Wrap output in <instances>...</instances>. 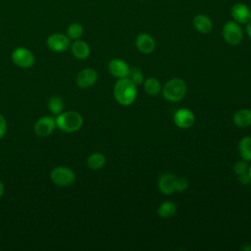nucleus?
<instances>
[{"mask_svg": "<svg viewBox=\"0 0 251 251\" xmlns=\"http://www.w3.org/2000/svg\"><path fill=\"white\" fill-rule=\"evenodd\" d=\"M137 96L136 85L128 78H119L114 86V97L122 106L131 105Z\"/></svg>", "mask_w": 251, "mask_h": 251, "instance_id": "obj_1", "label": "nucleus"}, {"mask_svg": "<svg viewBox=\"0 0 251 251\" xmlns=\"http://www.w3.org/2000/svg\"><path fill=\"white\" fill-rule=\"evenodd\" d=\"M56 126L64 132L73 133L77 131L83 124L82 116L75 111L62 112L55 118Z\"/></svg>", "mask_w": 251, "mask_h": 251, "instance_id": "obj_2", "label": "nucleus"}, {"mask_svg": "<svg viewBox=\"0 0 251 251\" xmlns=\"http://www.w3.org/2000/svg\"><path fill=\"white\" fill-rule=\"evenodd\" d=\"M186 90L187 86L184 80L179 77H174L165 83L162 88V94L169 102H178L183 99Z\"/></svg>", "mask_w": 251, "mask_h": 251, "instance_id": "obj_3", "label": "nucleus"}, {"mask_svg": "<svg viewBox=\"0 0 251 251\" xmlns=\"http://www.w3.org/2000/svg\"><path fill=\"white\" fill-rule=\"evenodd\" d=\"M225 41L232 46L238 45L243 39V31L240 25L234 21L226 22L222 29Z\"/></svg>", "mask_w": 251, "mask_h": 251, "instance_id": "obj_4", "label": "nucleus"}, {"mask_svg": "<svg viewBox=\"0 0 251 251\" xmlns=\"http://www.w3.org/2000/svg\"><path fill=\"white\" fill-rule=\"evenodd\" d=\"M50 178L58 186H69L75 181V175L70 168L59 166L51 171Z\"/></svg>", "mask_w": 251, "mask_h": 251, "instance_id": "obj_5", "label": "nucleus"}, {"mask_svg": "<svg viewBox=\"0 0 251 251\" xmlns=\"http://www.w3.org/2000/svg\"><path fill=\"white\" fill-rule=\"evenodd\" d=\"M12 62L19 68L27 69L33 66L34 56L30 50L25 47L16 48L11 56Z\"/></svg>", "mask_w": 251, "mask_h": 251, "instance_id": "obj_6", "label": "nucleus"}, {"mask_svg": "<svg viewBox=\"0 0 251 251\" xmlns=\"http://www.w3.org/2000/svg\"><path fill=\"white\" fill-rule=\"evenodd\" d=\"M46 44L54 52H65L71 47V39L67 34L55 32L47 37Z\"/></svg>", "mask_w": 251, "mask_h": 251, "instance_id": "obj_7", "label": "nucleus"}, {"mask_svg": "<svg viewBox=\"0 0 251 251\" xmlns=\"http://www.w3.org/2000/svg\"><path fill=\"white\" fill-rule=\"evenodd\" d=\"M56 127L55 118L52 116H43L39 118L34 125V132L41 137L49 136Z\"/></svg>", "mask_w": 251, "mask_h": 251, "instance_id": "obj_8", "label": "nucleus"}, {"mask_svg": "<svg viewBox=\"0 0 251 251\" xmlns=\"http://www.w3.org/2000/svg\"><path fill=\"white\" fill-rule=\"evenodd\" d=\"M195 121V116L193 112L187 108L178 109L174 115V123L175 125L182 129L189 128L193 126Z\"/></svg>", "mask_w": 251, "mask_h": 251, "instance_id": "obj_9", "label": "nucleus"}, {"mask_svg": "<svg viewBox=\"0 0 251 251\" xmlns=\"http://www.w3.org/2000/svg\"><path fill=\"white\" fill-rule=\"evenodd\" d=\"M230 15L234 22L239 25L246 24L251 19V9L244 3H234L230 9Z\"/></svg>", "mask_w": 251, "mask_h": 251, "instance_id": "obj_10", "label": "nucleus"}, {"mask_svg": "<svg viewBox=\"0 0 251 251\" xmlns=\"http://www.w3.org/2000/svg\"><path fill=\"white\" fill-rule=\"evenodd\" d=\"M135 47L140 53L147 55L155 50L156 42L152 35L146 32H141L135 38Z\"/></svg>", "mask_w": 251, "mask_h": 251, "instance_id": "obj_11", "label": "nucleus"}, {"mask_svg": "<svg viewBox=\"0 0 251 251\" xmlns=\"http://www.w3.org/2000/svg\"><path fill=\"white\" fill-rule=\"evenodd\" d=\"M108 70L110 74L117 78H125L128 76L129 67L127 63L122 59H112L108 64Z\"/></svg>", "mask_w": 251, "mask_h": 251, "instance_id": "obj_12", "label": "nucleus"}, {"mask_svg": "<svg viewBox=\"0 0 251 251\" xmlns=\"http://www.w3.org/2000/svg\"><path fill=\"white\" fill-rule=\"evenodd\" d=\"M97 72L92 68H86L77 74L76 84L80 88H88L97 81Z\"/></svg>", "mask_w": 251, "mask_h": 251, "instance_id": "obj_13", "label": "nucleus"}, {"mask_svg": "<svg viewBox=\"0 0 251 251\" xmlns=\"http://www.w3.org/2000/svg\"><path fill=\"white\" fill-rule=\"evenodd\" d=\"M176 176L172 173H164L158 179V188L163 194H172L175 191Z\"/></svg>", "mask_w": 251, "mask_h": 251, "instance_id": "obj_14", "label": "nucleus"}, {"mask_svg": "<svg viewBox=\"0 0 251 251\" xmlns=\"http://www.w3.org/2000/svg\"><path fill=\"white\" fill-rule=\"evenodd\" d=\"M193 26L194 28L203 34L211 32L213 28V23L211 19L205 14H197L193 18Z\"/></svg>", "mask_w": 251, "mask_h": 251, "instance_id": "obj_15", "label": "nucleus"}, {"mask_svg": "<svg viewBox=\"0 0 251 251\" xmlns=\"http://www.w3.org/2000/svg\"><path fill=\"white\" fill-rule=\"evenodd\" d=\"M71 50L73 55L78 60H84L90 55L89 45L80 39H76L74 41V43H72Z\"/></svg>", "mask_w": 251, "mask_h": 251, "instance_id": "obj_16", "label": "nucleus"}, {"mask_svg": "<svg viewBox=\"0 0 251 251\" xmlns=\"http://www.w3.org/2000/svg\"><path fill=\"white\" fill-rule=\"evenodd\" d=\"M232 122L237 127H248L251 126V110L240 109L236 111L232 117Z\"/></svg>", "mask_w": 251, "mask_h": 251, "instance_id": "obj_17", "label": "nucleus"}, {"mask_svg": "<svg viewBox=\"0 0 251 251\" xmlns=\"http://www.w3.org/2000/svg\"><path fill=\"white\" fill-rule=\"evenodd\" d=\"M106 164V157L100 152H94L90 154L86 159V165L91 170H100Z\"/></svg>", "mask_w": 251, "mask_h": 251, "instance_id": "obj_18", "label": "nucleus"}, {"mask_svg": "<svg viewBox=\"0 0 251 251\" xmlns=\"http://www.w3.org/2000/svg\"><path fill=\"white\" fill-rule=\"evenodd\" d=\"M144 91L150 96H157L162 91L160 81L155 77H148L143 81Z\"/></svg>", "mask_w": 251, "mask_h": 251, "instance_id": "obj_19", "label": "nucleus"}, {"mask_svg": "<svg viewBox=\"0 0 251 251\" xmlns=\"http://www.w3.org/2000/svg\"><path fill=\"white\" fill-rule=\"evenodd\" d=\"M238 152L242 160L251 161V136H244L239 140Z\"/></svg>", "mask_w": 251, "mask_h": 251, "instance_id": "obj_20", "label": "nucleus"}, {"mask_svg": "<svg viewBox=\"0 0 251 251\" xmlns=\"http://www.w3.org/2000/svg\"><path fill=\"white\" fill-rule=\"evenodd\" d=\"M176 212V205L173 201H164L157 210V214L161 218H171Z\"/></svg>", "mask_w": 251, "mask_h": 251, "instance_id": "obj_21", "label": "nucleus"}, {"mask_svg": "<svg viewBox=\"0 0 251 251\" xmlns=\"http://www.w3.org/2000/svg\"><path fill=\"white\" fill-rule=\"evenodd\" d=\"M47 107L49 109V111L53 114V115H59L60 113L63 112L64 109V101L61 97L59 96H52L48 103H47Z\"/></svg>", "mask_w": 251, "mask_h": 251, "instance_id": "obj_22", "label": "nucleus"}, {"mask_svg": "<svg viewBox=\"0 0 251 251\" xmlns=\"http://www.w3.org/2000/svg\"><path fill=\"white\" fill-rule=\"evenodd\" d=\"M82 33H83V27L80 24H77V23L71 24L67 28V35L69 36L70 39H74V40L79 39Z\"/></svg>", "mask_w": 251, "mask_h": 251, "instance_id": "obj_23", "label": "nucleus"}, {"mask_svg": "<svg viewBox=\"0 0 251 251\" xmlns=\"http://www.w3.org/2000/svg\"><path fill=\"white\" fill-rule=\"evenodd\" d=\"M127 77H128L135 85L142 84L143 81H144L143 74H142V72H141L139 69H137V68H132V69H130Z\"/></svg>", "mask_w": 251, "mask_h": 251, "instance_id": "obj_24", "label": "nucleus"}, {"mask_svg": "<svg viewBox=\"0 0 251 251\" xmlns=\"http://www.w3.org/2000/svg\"><path fill=\"white\" fill-rule=\"evenodd\" d=\"M188 187V181L186 178L179 176L176 177V182H175V191L176 192H183L187 189Z\"/></svg>", "mask_w": 251, "mask_h": 251, "instance_id": "obj_25", "label": "nucleus"}, {"mask_svg": "<svg viewBox=\"0 0 251 251\" xmlns=\"http://www.w3.org/2000/svg\"><path fill=\"white\" fill-rule=\"evenodd\" d=\"M248 164H247V161H244V160H239L237 162H235L234 166H233V171L235 173V175H241L245 172H248Z\"/></svg>", "mask_w": 251, "mask_h": 251, "instance_id": "obj_26", "label": "nucleus"}, {"mask_svg": "<svg viewBox=\"0 0 251 251\" xmlns=\"http://www.w3.org/2000/svg\"><path fill=\"white\" fill-rule=\"evenodd\" d=\"M7 132V121L3 115L0 114V139L4 137Z\"/></svg>", "mask_w": 251, "mask_h": 251, "instance_id": "obj_27", "label": "nucleus"}, {"mask_svg": "<svg viewBox=\"0 0 251 251\" xmlns=\"http://www.w3.org/2000/svg\"><path fill=\"white\" fill-rule=\"evenodd\" d=\"M237 178L241 184H249L251 182V176L249 175V172H245L241 175H238Z\"/></svg>", "mask_w": 251, "mask_h": 251, "instance_id": "obj_28", "label": "nucleus"}, {"mask_svg": "<svg viewBox=\"0 0 251 251\" xmlns=\"http://www.w3.org/2000/svg\"><path fill=\"white\" fill-rule=\"evenodd\" d=\"M246 25V27H245V31L248 35V37L251 39V19L245 24Z\"/></svg>", "mask_w": 251, "mask_h": 251, "instance_id": "obj_29", "label": "nucleus"}, {"mask_svg": "<svg viewBox=\"0 0 251 251\" xmlns=\"http://www.w3.org/2000/svg\"><path fill=\"white\" fill-rule=\"evenodd\" d=\"M3 193H4V185H3V183L0 181V198L2 197Z\"/></svg>", "mask_w": 251, "mask_h": 251, "instance_id": "obj_30", "label": "nucleus"}, {"mask_svg": "<svg viewBox=\"0 0 251 251\" xmlns=\"http://www.w3.org/2000/svg\"><path fill=\"white\" fill-rule=\"evenodd\" d=\"M243 250H251V247L250 246H245L244 248H242Z\"/></svg>", "mask_w": 251, "mask_h": 251, "instance_id": "obj_31", "label": "nucleus"}, {"mask_svg": "<svg viewBox=\"0 0 251 251\" xmlns=\"http://www.w3.org/2000/svg\"><path fill=\"white\" fill-rule=\"evenodd\" d=\"M248 172H249V175H250V176H251V165L249 166V169H248Z\"/></svg>", "mask_w": 251, "mask_h": 251, "instance_id": "obj_32", "label": "nucleus"}, {"mask_svg": "<svg viewBox=\"0 0 251 251\" xmlns=\"http://www.w3.org/2000/svg\"><path fill=\"white\" fill-rule=\"evenodd\" d=\"M141 1H142V0H141Z\"/></svg>", "mask_w": 251, "mask_h": 251, "instance_id": "obj_33", "label": "nucleus"}]
</instances>
